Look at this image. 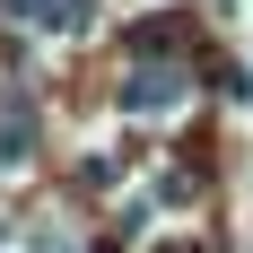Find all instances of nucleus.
I'll use <instances>...</instances> for the list:
<instances>
[{
  "label": "nucleus",
  "mask_w": 253,
  "mask_h": 253,
  "mask_svg": "<svg viewBox=\"0 0 253 253\" xmlns=\"http://www.w3.org/2000/svg\"><path fill=\"white\" fill-rule=\"evenodd\" d=\"M183 96H192V70H183V61H140V70L123 79V114L131 123H175Z\"/></svg>",
  "instance_id": "obj_1"
},
{
  "label": "nucleus",
  "mask_w": 253,
  "mask_h": 253,
  "mask_svg": "<svg viewBox=\"0 0 253 253\" xmlns=\"http://www.w3.org/2000/svg\"><path fill=\"white\" fill-rule=\"evenodd\" d=\"M26 149H35V114L18 96H0V166H26Z\"/></svg>",
  "instance_id": "obj_2"
},
{
  "label": "nucleus",
  "mask_w": 253,
  "mask_h": 253,
  "mask_svg": "<svg viewBox=\"0 0 253 253\" xmlns=\"http://www.w3.org/2000/svg\"><path fill=\"white\" fill-rule=\"evenodd\" d=\"M26 18L44 26V35H70V26L96 18V0H26Z\"/></svg>",
  "instance_id": "obj_3"
},
{
  "label": "nucleus",
  "mask_w": 253,
  "mask_h": 253,
  "mask_svg": "<svg viewBox=\"0 0 253 253\" xmlns=\"http://www.w3.org/2000/svg\"><path fill=\"white\" fill-rule=\"evenodd\" d=\"M157 253H201V245H192V236H175V245H157Z\"/></svg>",
  "instance_id": "obj_4"
}]
</instances>
